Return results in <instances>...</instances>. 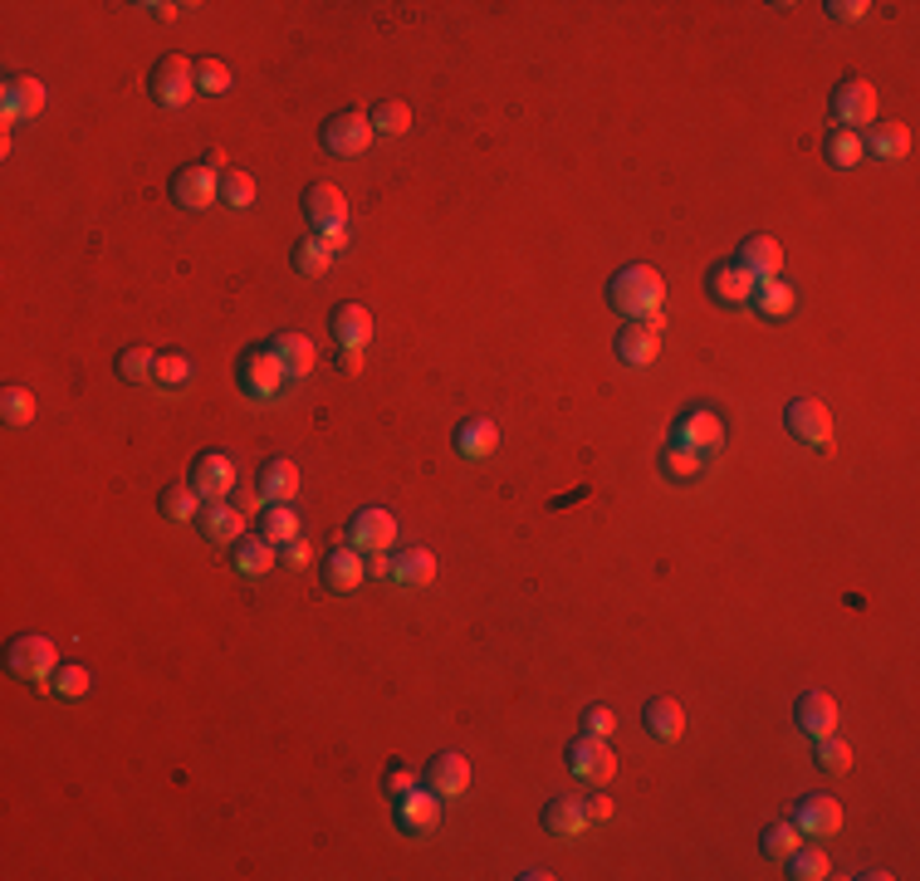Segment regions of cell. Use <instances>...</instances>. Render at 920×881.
Instances as JSON below:
<instances>
[{
    "instance_id": "1",
    "label": "cell",
    "mask_w": 920,
    "mask_h": 881,
    "mask_svg": "<svg viewBox=\"0 0 920 881\" xmlns=\"http://www.w3.org/2000/svg\"><path fill=\"white\" fill-rule=\"evenodd\" d=\"M661 299H666V280L651 270V264H626V270L612 274L607 284V303L626 319H651L661 313Z\"/></svg>"
},
{
    "instance_id": "2",
    "label": "cell",
    "mask_w": 920,
    "mask_h": 881,
    "mask_svg": "<svg viewBox=\"0 0 920 881\" xmlns=\"http://www.w3.org/2000/svg\"><path fill=\"white\" fill-rule=\"evenodd\" d=\"M235 377H240V392L245 397H254V401H270L274 392L284 387V362H279V352L264 343V348H245L240 352V362H235Z\"/></svg>"
},
{
    "instance_id": "3",
    "label": "cell",
    "mask_w": 920,
    "mask_h": 881,
    "mask_svg": "<svg viewBox=\"0 0 920 881\" xmlns=\"http://www.w3.org/2000/svg\"><path fill=\"white\" fill-rule=\"evenodd\" d=\"M5 666H10V675H15V681H49V675L59 671V652H54V642H49V636L25 632V636H15V642H10Z\"/></svg>"
},
{
    "instance_id": "4",
    "label": "cell",
    "mask_w": 920,
    "mask_h": 881,
    "mask_svg": "<svg viewBox=\"0 0 920 881\" xmlns=\"http://www.w3.org/2000/svg\"><path fill=\"white\" fill-rule=\"evenodd\" d=\"M671 446H685L695 456H710V450L724 446V421L705 407H685L681 417L671 421Z\"/></svg>"
},
{
    "instance_id": "5",
    "label": "cell",
    "mask_w": 920,
    "mask_h": 881,
    "mask_svg": "<svg viewBox=\"0 0 920 881\" xmlns=\"http://www.w3.org/2000/svg\"><path fill=\"white\" fill-rule=\"evenodd\" d=\"M147 94L162 108H186V98L196 94V64H186L182 54L157 59V69L147 74Z\"/></svg>"
},
{
    "instance_id": "6",
    "label": "cell",
    "mask_w": 920,
    "mask_h": 881,
    "mask_svg": "<svg viewBox=\"0 0 920 881\" xmlns=\"http://www.w3.org/2000/svg\"><path fill=\"white\" fill-rule=\"evenodd\" d=\"M832 117H837V127H871L877 123V88L867 84L861 74L842 78L837 88H832Z\"/></svg>"
},
{
    "instance_id": "7",
    "label": "cell",
    "mask_w": 920,
    "mask_h": 881,
    "mask_svg": "<svg viewBox=\"0 0 920 881\" xmlns=\"http://www.w3.org/2000/svg\"><path fill=\"white\" fill-rule=\"evenodd\" d=\"M319 137L333 157H358V152H368V142H372V123H368V113H358V108H343V113L323 117Z\"/></svg>"
},
{
    "instance_id": "8",
    "label": "cell",
    "mask_w": 920,
    "mask_h": 881,
    "mask_svg": "<svg viewBox=\"0 0 920 881\" xmlns=\"http://www.w3.org/2000/svg\"><path fill=\"white\" fill-rule=\"evenodd\" d=\"M343 544H352L362 558L387 554V548L397 544V519H391V509H358V514L348 519V534H343Z\"/></svg>"
},
{
    "instance_id": "9",
    "label": "cell",
    "mask_w": 920,
    "mask_h": 881,
    "mask_svg": "<svg viewBox=\"0 0 920 881\" xmlns=\"http://www.w3.org/2000/svg\"><path fill=\"white\" fill-rule=\"evenodd\" d=\"M783 426H788L793 440H803V446H812V450L832 446V417H828V407L812 397H793L788 411H783Z\"/></svg>"
},
{
    "instance_id": "10",
    "label": "cell",
    "mask_w": 920,
    "mask_h": 881,
    "mask_svg": "<svg viewBox=\"0 0 920 881\" xmlns=\"http://www.w3.org/2000/svg\"><path fill=\"white\" fill-rule=\"evenodd\" d=\"M661 328H666V313H651V319H632L617 328V358L632 362V368H646L656 362L661 352Z\"/></svg>"
},
{
    "instance_id": "11",
    "label": "cell",
    "mask_w": 920,
    "mask_h": 881,
    "mask_svg": "<svg viewBox=\"0 0 920 881\" xmlns=\"http://www.w3.org/2000/svg\"><path fill=\"white\" fill-rule=\"evenodd\" d=\"M705 289H710V299L720 303V309H739V303L754 299L759 280H754L739 260H720V264H710V274H705Z\"/></svg>"
},
{
    "instance_id": "12",
    "label": "cell",
    "mask_w": 920,
    "mask_h": 881,
    "mask_svg": "<svg viewBox=\"0 0 920 881\" xmlns=\"http://www.w3.org/2000/svg\"><path fill=\"white\" fill-rule=\"evenodd\" d=\"M568 769L583 783H607L617 773V754L607 749L602 734H577V740L568 744Z\"/></svg>"
},
{
    "instance_id": "13",
    "label": "cell",
    "mask_w": 920,
    "mask_h": 881,
    "mask_svg": "<svg viewBox=\"0 0 920 881\" xmlns=\"http://www.w3.org/2000/svg\"><path fill=\"white\" fill-rule=\"evenodd\" d=\"M788 822L798 828V837H832L842 828V803L828 798V793H808V798L793 803Z\"/></svg>"
},
{
    "instance_id": "14",
    "label": "cell",
    "mask_w": 920,
    "mask_h": 881,
    "mask_svg": "<svg viewBox=\"0 0 920 881\" xmlns=\"http://www.w3.org/2000/svg\"><path fill=\"white\" fill-rule=\"evenodd\" d=\"M215 196H221V176L206 172L201 162L182 166V172L172 176V201L182 206V211H206V206H215Z\"/></svg>"
},
{
    "instance_id": "15",
    "label": "cell",
    "mask_w": 920,
    "mask_h": 881,
    "mask_svg": "<svg viewBox=\"0 0 920 881\" xmlns=\"http://www.w3.org/2000/svg\"><path fill=\"white\" fill-rule=\"evenodd\" d=\"M186 480L196 485L201 499H225L235 489V460L225 456V450H206V456H196V466Z\"/></svg>"
},
{
    "instance_id": "16",
    "label": "cell",
    "mask_w": 920,
    "mask_h": 881,
    "mask_svg": "<svg viewBox=\"0 0 920 881\" xmlns=\"http://www.w3.org/2000/svg\"><path fill=\"white\" fill-rule=\"evenodd\" d=\"M299 206H303V215L313 221V231H328V225H348V196H343L333 182L303 186Z\"/></svg>"
},
{
    "instance_id": "17",
    "label": "cell",
    "mask_w": 920,
    "mask_h": 881,
    "mask_svg": "<svg viewBox=\"0 0 920 881\" xmlns=\"http://www.w3.org/2000/svg\"><path fill=\"white\" fill-rule=\"evenodd\" d=\"M436 822H440V793L411 789L397 798V828L407 837H426V832H436Z\"/></svg>"
},
{
    "instance_id": "18",
    "label": "cell",
    "mask_w": 920,
    "mask_h": 881,
    "mask_svg": "<svg viewBox=\"0 0 920 881\" xmlns=\"http://www.w3.org/2000/svg\"><path fill=\"white\" fill-rule=\"evenodd\" d=\"M254 489H260L264 505H289L299 495V466L289 456H270L260 460V475H254Z\"/></svg>"
},
{
    "instance_id": "19",
    "label": "cell",
    "mask_w": 920,
    "mask_h": 881,
    "mask_svg": "<svg viewBox=\"0 0 920 881\" xmlns=\"http://www.w3.org/2000/svg\"><path fill=\"white\" fill-rule=\"evenodd\" d=\"M793 724H798L808 740H822V734L837 730V700L828 691H803L798 705H793Z\"/></svg>"
},
{
    "instance_id": "20",
    "label": "cell",
    "mask_w": 920,
    "mask_h": 881,
    "mask_svg": "<svg viewBox=\"0 0 920 881\" xmlns=\"http://www.w3.org/2000/svg\"><path fill=\"white\" fill-rule=\"evenodd\" d=\"M426 789L440 793V798H460V793L470 789V759L456 749L436 754V759L426 764Z\"/></svg>"
},
{
    "instance_id": "21",
    "label": "cell",
    "mask_w": 920,
    "mask_h": 881,
    "mask_svg": "<svg viewBox=\"0 0 920 881\" xmlns=\"http://www.w3.org/2000/svg\"><path fill=\"white\" fill-rule=\"evenodd\" d=\"M362 573H368V558L338 538V548L323 558V587H328V593H352V587L362 583Z\"/></svg>"
},
{
    "instance_id": "22",
    "label": "cell",
    "mask_w": 920,
    "mask_h": 881,
    "mask_svg": "<svg viewBox=\"0 0 920 881\" xmlns=\"http://www.w3.org/2000/svg\"><path fill=\"white\" fill-rule=\"evenodd\" d=\"M196 529H201L206 544H235L245 534V514L231 509L225 499H206L201 514H196Z\"/></svg>"
},
{
    "instance_id": "23",
    "label": "cell",
    "mask_w": 920,
    "mask_h": 881,
    "mask_svg": "<svg viewBox=\"0 0 920 881\" xmlns=\"http://www.w3.org/2000/svg\"><path fill=\"white\" fill-rule=\"evenodd\" d=\"M0 103H5V123H20V117H35L45 108V84L29 74H10L5 88H0Z\"/></svg>"
},
{
    "instance_id": "24",
    "label": "cell",
    "mask_w": 920,
    "mask_h": 881,
    "mask_svg": "<svg viewBox=\"0 0 920 881\" xmlns=\"http://www.w3.org/2000/svg\"><path fill=\"white\" fill-rule=\"evenodd\" d=\"M734 260H739L754 280H773V274L783 270V245L773 240V235H749V240H739Z\"/></svg>"
},
{
    "instance_id": "25",
    "label": "cell",
    "mask_w": 920,
    "mask_h": 881,
    "mask_svg": "<svg viewBox=\"0 0 920 881\" xmlns=\"http://www.w3.org/2000/svg\"><path fill=\"white\" fill-rule=\"evenodd\" d=\"M328 328H333V338H338V348H362V343L372 338V313L362 309V303H338V309L328 313Z\"/></svg>"
},
{
    "instance_id": "26",
    "label": "cell",
    "mask_w": 920,
    "mask_h": 881,
    "mask_svg": "<svg viewBox=\"0 0 920 881\" xmlns=\"http://www.w3.org/2000/svg\"><path fill=\"white\" fill-rule=\"evenodd\" d=\"M231 548H235V558H231V563L240 568L245 578H254V573H270V568L279 563V548H274V544H270V538H264V534H240V538H235Z\"/></svg>"
},
{
    "instance_id": "27",
    "label": "cell",
    "mask_w": 920,
    "mask_h": 881,
    "mask_svg": "<svg viewBox=\"0 0 920 881\" xmlns=\"http://www.w3.org/2000/svg\"><path fill=\"white\" fill-rule=\"evenodd\" d=\"M495 446H499V426H495V421L470 417V421H460V426H456V450L465 460H485Z\"/></svg>"
},
{
    "instance_id": "28",
    "label": "cell",
    "mask_w": 920,
    "mask_h": 881,
    "mask_svg": "<svg viewBox=\"0 0 920 881\" xmlns=\"http://www.w3.org/2000/svg\"><path fill=\"white\" fill-rule=\"evenodd\" d=\"M270 348L279 352V362H284V372H289V377H309V368H313V343L303 338V333L279 328V333L270 338Z\"/></svg>"
},
{
    "instance_id": "29",
    "label": "cell",
    "mask_w": 920,
    "mask_h": 881,
    "mask_svg": "<svg viewBox=\"0 0 920 881\" xmlns=\"http://www.w3.org/2000/svg\"><path fill=\"white\" fill-rule=\"evenodd\" d=\"M861 152L881 157V162H896V157L910 152V127H906V123H881V127H871V133L861 137Z\"/></svg>"
},
{
    "instance_id": "30",
    "label": "cell",
    "mask_w": 920,
    "mask_h": 881,
    "mask_svg": "<svg viewBox=\"0 0 920 881\" xmlns=\"http://www.w3.org/2000/svg\"><path fill=\"white\" fill-rule=\"evenodd\" d=\"M157 509H162V519H172V524H196V514H201V495H196L191 480H176V485L162 489Z\"/></svg>"
},
{
    "instance_id": "31",
    "label": "cell",
    "mask_w": 920,
    "mask_h": 881,
    "mask_svg": "<svg viewBox=\"0 0 920 881\" xmlns=\"http://www.w3.org/2000/svg\"><path fill=\"white\" fill-rule=\"evenodd\" d=\"M583 828H587V812L577 798H548L544 803V832H554V837H577Z\"/></svg>"
},
{
    "instance_id": "32",
    "label": "cell",
    "mask_w": 920,
    "mask_h": 881,
    "mask_svg": "<svg viewBox=\"0 0 920 881\" xmlns=\"http://www.w3.org/2000/svg\"><path fill=\"white\" fill-rule=\"evenodd\" d=\"M642 724H646V734H656V740H675V734L685 730V715L671 695H656V700H646Z\"/></svg>"
},
{
    "instance_id": "33",
    "label": "cell",
    "mask_w": 920,
    "mask_h": 881,
    "mask_svg": "<svg viewBox=\"0 0 920 881\" xmlns=\"http://www.w3.org/2000/svg\"><path fill=\"white\" fill-rule=\"evenodd\" d=\"M431 578H436V554H426V548H407V554L391 558V583L401 587H426Z\"/></svg>"
},
{
    "instance_id": "34",
    "label": "cell",
    "mask_w": 920,
    "mask_h": 881,
    "mask_svg": "<svg viewBox=\"0 0 920 881\" xmlns=\"http://www.w3.org/2000/svg\"><path fill=\"white\" fill-rule=\"evenodd\" d=\"M822 157H828V166H837V172H851V166L861 162V133H851V127H832L828 137H822Z\"/></svg>"
},
{
    "instance_id": "35",
    "label": "cell",
    "mask_w": 920,
    "mask_h": 881,
    "mask_svg": "<svg viewBox=\"0 0 920 881\" xmlns=\"http://www.w3.org/2000/svg\"><path fill=\"white\" fill-rule=\"evenodd\" d=\"M368 123H372V133L401 137L411 127V108L401 103V98H377V103H372V113H368Z\"/></svg>"
},
{
    "instance_id": "36",
    "label": "cell",
    "mask_w": 920,
    "mask_h": 881,
    "mask_svg": "<svg viewBox=\"0 0 920 881\" xmlns=\"http://www.w3.org/2000/svg\"><path fill=\"white\" fill-rule=\"evenodd\" d=\"M260 534L270 538L274 548H284L289 538H299V514H294L289 505H264V514H260Z\"/></svg>"
},
{
    "instance_id": "37",
    "label": "cell",
    "mask_w": 920,
    "mask_h": 881,
    "mask_svg": "<svg viewBox=\"0 0 920 881\" xmlns=\"http://www.w3.org/2000/svg\"><path fill=\"white\" fill-rule=\"evenodd\" d=\"M783 861H788V871H783V877H793V881H822V877H832L828 852H818V847H793Z\"/></svg>"
},
{
    "instance_id": "38",
    "label": "cell",
    "mask_w": 920,
    "mask_h": 881,
    "mask_svg": "<svg viewBox=\"0 0 920 881\" xmlns=\"http://www.w3.org/2000/svg\"><path fill=\"white\" fill-rule=\"evenodd\" d=\"M749 303L763 313V319H783V313L793 309V289L779 280V274H773V280H759V289H754Z\"/></svg>"
},
{
    "instance_id": "39",
    "label": "cell",
    "mask_w": 920,
    "mask_h": 881,
    "mask_svg": "<svg viewBox=\"0 0 920 881\" xmlns=\"http://www.w3.org/2000/svg\"><path fill=\"white\" fill-rule=\"evenodd\" d=\"M113 368H117V377H123V382H147L157 372V352L147 348V343H133V348L117 352Z\"/></svg>"
},
{
    "instance_id": "40",
    "label": "cell",
    "mask_w": 920,
    "mask_h": 881,
    "mask_svg": "<svg viewBox=\"0 0 920 881\" xmlns=\"http://www.w3.org/2000/svg\"><path fill=\"white\" fill-rule=\"evenodd\" d=\"M700 466H705V456H695V450H685V446H671L666 440V450H661V470H666V480H695L700 475Z\"/></svg>"
},
{
    "instance_id": "41",
    "label": "cell",
    "mask_w": 920,
    "mask_h": 881,
    "mask_svg": "<svg viewBox=\"0 0 920 881\" xmlns=\"http://www.w3.org/2000/svg\"><path fill=\"white\" fill-rule=\"evenodd\" d=\"M798 842H803V837H798V828H793V822H773V828H763L759 852H763L769 861H783L793 847H798Z\"/></svg>"
},
{
    "instance_id": "42",
    "label": "cell",
    "mask_w": 920,
    "mask_h": 881,
    "mask_svg": "<svg viewBox=\"0 0 920 881\" xmlns=\"http://www.w3.org/2000/svg\"><path fill=\"white\" fill-rule=\"evenodd\" d=\"M812 764H818L822 773H842L851 764V744L832 740V734H822V740H812Z\"/></svg>"
},
{
    "instance_id": "43",
    "label": "cell",
    "mask_w": 920,
    "mask_h": 881,
    "mask_svg": "<svg viewBox=\"0 0 920 881\" xmlns=\"http://www.w3.org/2000/svg\"><path fill=\"white\" fill-rule=\"evenodd\" d=\"M221 201L235 206V211H245V206L254 201V176L240 172V166H231V172L221 176Z\"/></svg>"
},
{
    "instance_id": "44",
    "label": "cell",
    "mask_w": 920,
    "mask_h": 881,
    "mask_svg": "<svg viewBox=\"0 0 920 881\" xmlns=\"http://www.w3.org/2000/svg\"><path fill=\"white\" fill-rule=\"evenodd\" d=\"M328 260H333V255L319 245V235L299 240V245H294V255H289V264H294L299 274H323V270H328Z\"/></svg>"
},
{
    "instance_id": "45",
    "label": "cell",
    "mask_w": 920,
    "mask_h": 881,
    "mask_svg": "<svg viewBox=\"0 0 920 881\" xmlns=\"http://www.w3.org/2000/svg\"><path fill=\"white\" fill-rule=\"evenodd\" d=\"M0 411H5L10 426H29V421H35V397H29L25 387H5L0 392Z\"/></svg>"
},
{
    "instance_id": "46",
    "label": "cell",
    "mask_w": 920,
    "mask_h": 881,
    "mask_svg": "<svg viewBox=\"0 0 920 881\" xmlns=\"http://www.w3.org/2000/svg\"><path fill=\"white\" fill-rule=\"evenodd\" d=\"M225 88H231V69H225L221 59H201V64H196V94L221 98Z\"/></svg>"
},
{
    "instance_id": "47",
    "label": "cell",
    "mask_w": 920,
    "mask_h": 881,
    "mask_svg": "<svg viewBox=\"0 0 920 881\" xmlns=\"http://www.w3.org/2000/svg\"><path fill=\"white\" fill-rule=\"evenodd\" d=\"M162 387H182L191 377V358L186 352H157V372H152Z\"/></svg>"
},
{
    "instance_id": "48",
    "label": "cell",
    "mask_w": 920,
    "mask_h": 881,
    "mask_svg": "<svg viewBox=\"0 0 920 881\" xmlns=\"http://www.w3.org/2000/svg\"><path fill=\"white\" fill-rule=\"evenodd\" d=\"M88 671L84 666H64V671H54V691L64 695V700H78V695H88Z\"/></svg>"
},
{
    "instance_id": "49",
    "label": "cell",
    "mask_w": 920,
    "mask_h": 881,
    "mask_svg": "<svg viewBox=\"0 0 920 881\" xmlns=\"http://www.w3.org/2000/svg\"><path fill=\"white\" fill-rule=\"evenodd\" d=\"M417 789V773L407 769V764H387V773H382V793H391V798H401V793Z\"/></svg>"
},
{
    "instance_id": "50",
    "label": "cell",
    "mask_w": 920,
    "mask_h": 881,
    "mask_svg": "<svg viewBox=\"0 0 920 881\" xmlns=\"http://www.w3.org/2000/svg\"><path fill=\"white\" fill-rule=\"evenodd\" d=\"M583 724H587V734H607V730H612V724H617V715L607 710V705H587Z\"/></svg>"
},
{
    "instance_id": "51",
    "label": "cell",
    "mask_w": 920,
    "mask_h": 881,
    "mask_svg": "<svg viewBox=\"0 0 920 881\" xmlns=\"http://www.w3.org/2000/svg\"><path fill=\"white\" fill-rule=\"evenodd\" d=\"M319 245L328 255H338V250H348L352 245V235H348V225H328V231H319Z\"/></svg>"
},
{
    "instance_id": "52",
    "label": "cell",
    "mask_w": 920,
    "mask_h": 881,
    "mask_svg": "<svg viewBox=\"0 0 920 881\" xmlns=\"http://www.w3.org/2000/svg\"><path fill=\"white\" fill-rule=\"evenodd\" d=\"M313 558V548H309V538H289L284 544V554H279V563H289V568H303Z\"/></svg>"
},
{
    "instance_id": "53",
    "label": "cell",
    "mask_w": 920,
    "mask_h": 881,
    "mask_svg": "<svg viewBox=\"0 0 920 881\" xmlns=\"http://www.w3.org/2000/svg\"><path fill=\"white\" fill-rule=\"evenodd\" d=\"M867 10H871L867 0H832V5H828V15H832V20H861V15H867Z\"/></svg>"
},
{
    "instance_id": "54",
    "label": "cell",
    "mask_w": 920,
    "mask_h": 881,
    "mask_svg": "<svg viewBox=\"0 0 920 881\" xmlns=\"http://www.w3.org/2000/svg\"><path fill=\"white\" fill-rule=\"evenodd\" d=\"M583 812H587V822H602V818H612V798H602V793H593V798L583 803Z\"/></svg>"
},
{
    "instance_id": "55",
    "label": "cell",
    "mask_w": 920,
    "mask_h": 881,
    "mask_svg": "<svg viewBox=\"0 0 920 881\" xmlns=\"http://www.w3.org/2000/svg\"><path fill=\"white\" fill-rule=\"evenodd\" d=\"M338 368L343 372H362V348H338Z\"/></svg>"
},
{
    "instance_id": "56",
    "label": "cell",
    "mask_w": 920,
    "mask_h": 881,
    "mask_svg": "<svg viewBox=\"0 0 920 881\" xmlns=\"http://www.w3.org/2000/svg\"><path fill=\"white\" fill-rule=\"evenodd\" d=\"M368 573L372 578H391V554H372L368 558Z\"/></svg>"
},
{
    "instance_id": "57",
    "label": "cell",
    "mask_w": 920,
    "mask_h": 881,
    "mask_svg": "<svg viewBox=\"0 0 920 881\" xmlns=\"http://www.w3.org/2000/svg\"><path fill=\"white\" fill-rule=\"evenodd\" d=\"M147 10H152L157 20H172V15H176V5H166V0H152V5H147Z\"/></svg>"
}]
</instances>
